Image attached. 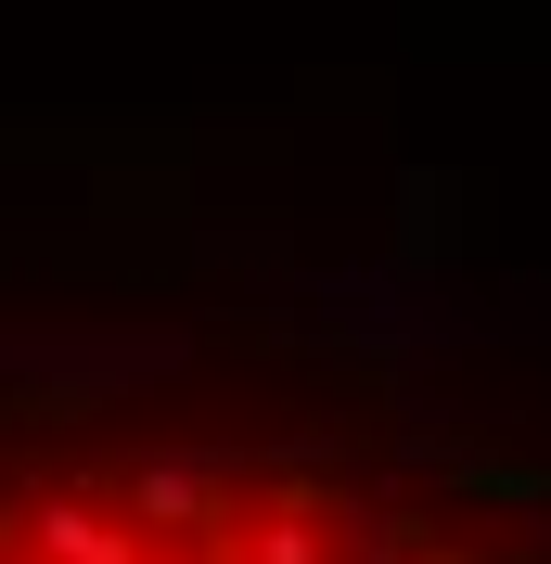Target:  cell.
Listing matches in <instances>:
<instances>
[{"label":"cell","instance_id":"1","mask_svg":"<svg viewBox=\"0 0 551 564\" xmlns=\"http://www.w3.org/2000/svg\"><path fill=\"white\" fill-rule=\"evenodd\" d=\"M0 564H551L539 527L282 436L0 449Z\"/></svg>","mask_w":551,"mask_h":564}]
</instances>
